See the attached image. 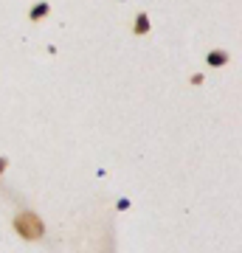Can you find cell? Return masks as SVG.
I'll return each instance as SVG.
<instances>
[{
  "label": "cell",
  "instance_id": "obj_4",
  "mask_svg": "<svg viewBox=\"0 0 242 253\" xmlns=\"http://www.w3.org/2000/svg\"><path fill=\"white\" fill-rule=\"evenodd\" d=\"M133 34L144 37V34H149V14H135V23H133Z\"/></svg>",
  "mask_w": 242,
  "mask_h": 253
},
{
  "label": "cell",
  "instance_id": "obj_2",
  "mask_svg": "<svg viewBox=\"0 0 242 253\" xmlns=\"http://www.w3.org/2000/svg\"><path fill=\"white\" fill-rule=\"evenodd\" d=\"M206 62L211 65V68H225V65L231 62V54L223 51V48H217V51H211V54L206 56Z\"/></svg>",
  "mask_w": 242,
  "mask_h": 253
},
{
  "label": "cell",
  "instance_id": "obj_1",
  "mask_svg": "<svg viewBox=\"0 0 242 253\" xmlns=\"http://www.w3.org/2000/svg\"><path fill=\"white\" fill-rule=\"evenodd\" d=\"M14 231H17L23 239H31V242H34V239H40V236L45 234V225L34 211H20L17 217H14Z\"/></svg>",
  "mask_w": 242,
  "mask_h": 253
},
{
  "label": "cell",
  "instance_id": "obj_3",
  "mask_svg": "<svg viewBox=\"0 0 242 253\" xmlns=\"http://www.w3.org/2000/svg\"><path fill=\"white\" fill-rule=\"evenodd\" d=\"M48 14H51V3L40 0V3H34V6H31V11H28V20H31V23H40V20L48 17Z\"/></svg>",
  "mask_w": 242,
  "mask_h": 253
},
{
  "label": "cell",
  "instance_id": "obj_5",
  "mask_svg": "<svg viewBox=\"0 0 242 253\" xmlns=\"http://www.w3.org/2000/svg\"><path fill=\"white\" fill-rule=\"evenodd\" d=\"M6 166H9V161H6V158H0V174L6 172Z\"/></svg>",
  "mask_w": 242,
  "mask_h": 253
}]
</instances>
